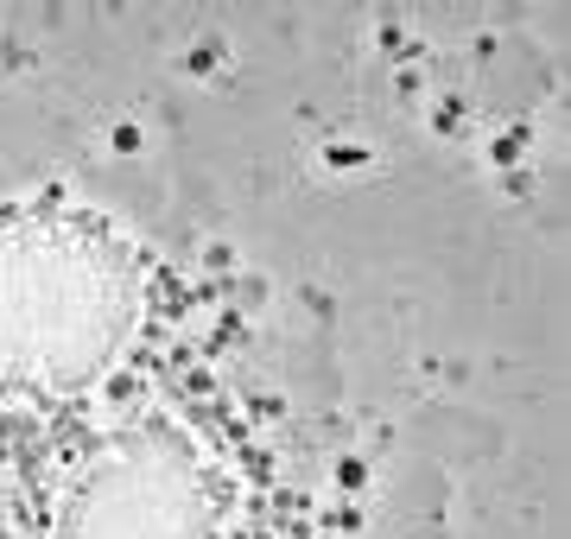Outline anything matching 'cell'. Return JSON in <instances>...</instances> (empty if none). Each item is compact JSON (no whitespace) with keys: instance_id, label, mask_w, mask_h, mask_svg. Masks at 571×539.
I'll return each mask as SVG.
<instances>
[{"instance_id":"1","label":"cell","mask_w":571,"mask_h":539,"mask_svg":"<svg viewBox=\"0 0 571 539\" xmlns=\"http://www.w3.org/2000/svg\"><path fill=\"white\" fill-rule=\"evenodd\" d=\"M140 146V127H114V152H133Z\"/></svg>"}]
</instances>
